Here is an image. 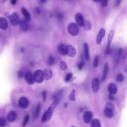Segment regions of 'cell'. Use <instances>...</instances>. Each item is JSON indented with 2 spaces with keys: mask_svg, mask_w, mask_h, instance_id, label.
<instances>
[{
  "mask_svg": "<svg viewBox=\"0 0 127 127\" xmlns=\"http://www.w3.org/2000/svg\"><path fill=\"white\" fill-rule=\"evenodd\" d=\"M108 97H109V99L110 100H113L114 99V96L111 95V94H109V96H108Z\"/></svg>",
  "mask_w": 127,
  "mask_h": 127,
  "instance_id": "cell-45",
  "label": "cell"
},
{
  "mask_svg": "<svg viewBox=\"0 0 127 127\" xmlns=\"http://www.w3.org/2000/svg\"><path fill=\"white\" fill-rule=\"evenodd\" d=\"M121 1L122 0H116V2H115V6H118L121 2Z\"/></svg>",
  "mask_w": 127,
  "mask_h": 127,
  "instance_id": "cell-43",
  "label": "cell"
},
{
  "mask_svg": "<svg viewBox=\"0 0 127 127\" xmlns=\"http://www.w3.org/2000/svg\"><path fill=\"white\" fill-rule=\"evenodd\" d=\"M40 110H41V105L40 104H38L35 108V109L34 110V114H33V119L34 120H36V119H37L40 115Z\"/></svg>",
  "mask_w": 127,
  "mask_h": 127,
  "instance_id": "cell-19",
  "label": "cell"
},
{
  "mask_svg": "<svg viewBox=\"0 0 127 127\" xmlns=\"http://www.w3.org/2000/svg\"><path fill=\"white\" fill-rule=\"evenodd\" d=\"M58 51L60 55L62 56L66 55L67 52V46L63 44L59 45L58 47Z\"/></svg>",
  "mask_w": 127,
  "mask_h": 127,
  "instance_id": "cell-18",
  "label": "cell"
},
{
  "mask_svg": "<svg viewBox=\"0 0 127 127\" xmlns=\"http://www.w3.org/2000/svg\"><path fill=\"white\" fill-rule=\"evenodd\" d=\"M29 116L28 115H27L25 116L24 119H23V121L22 122V126L23 127H24L27 124L28 121H29Z\"/></svg>",
  "mask_w": 127,
  "mask_h": 127,
  "instance_id": "cell-33",
  "label": "cell"
},
{
  "mask_svg": "<svg viewBox=\"0 0 127 127\" xmlns=\"http://www.w3.org/2000/svg\"><path fill=\"white\" fill-rule=\"evenodd\" d=\"M85 65V62L84 61H82L80 63H79V64L78 65V68L79 70H82L83 69V68L84 67Z\"/></svg>",
  "mask_w": 127,
  "mask_h": 127,
  "instance_id": "cell-38",
  "label": "cell"
},
{
  "mask_svg": "<svg viewBox=\"0 0 127 127\" xmlns=\"http://www.w3.org/2000/svg\"><path fill=\"white\" fill-rule=\"evenodd\" d=\"M7 124L6 119L3 117H0V127H5Z\"/></svg>",
  "mask_w": 127,
  "mask_h": 127,
  "instance_id": "cell-31",
  "label": "cell"
},
{
  "mask_svg": "<svg viewBox=\"0 0 127 127\" xmlns=\"http://www.w3.org/2000/svg\"><path fill=\"white\" fill-rule=\"evenodd\" d=\"M91 85L93 91L95 93L97 92L98 91L99 86V82L98 79L96 78L92 79L91 82Z\"/></svg>",
  "mask_w": 127,
  "mask_h": 127,
  "instance_id": "cell-11",
  "label": "cell"
},
{
  "mask_svg": "<svg viewBox=\"0 0 127 127\" xmlns=\"http://www.w3.org/2000/svg\"><path fill=\"white\" fill-rule=\"evenodd\" d=\"M107 89L110 94L114 95L116 93L117 91V87L116 85L113 83H110L107 86Z\"/></svg>",
  "mask_w": 127,
  "mask_h": 127,
  "instance_id": "cell-13",
  "label": "cell"
},
{
  "mask_svg": "<svg viewBox=\"0 0 127 127\" xmlns=\"http://www.w3.org/2000/svg\"><path fill=\"white\" fill-rule=\"evenodd\" d=\"M98 63H99V57L98 56H96L94 58V61H93V66L95 68H97L98 67Z\"/></svg>",
  "mask_w": 127,
  "mask_h": 127,
  "instance_id": "cell-34",
  "label": "cell"
},
{
  "mask_svg": "<svg viewBox=\"0 0 127 127\" xmlns=\"http://www.w3.org/2000/svg\"><path fill=\"white\" fill-rule=\"evenodd\" d=\"M108 71H109V66L107 63H106L105 64V65L104 67V69H103V75H102V81H104L107 76L108 73Z\"/></svg>",
  "mask_w": 127,
  "mask_h": 127,
  "instance_id": "cell-22",
  "label": "cell"
},
{
  "mask_svg": "<svg viewBox=\"0 0 127 127\" xmlns=\"http://www.w3.org/2000/svg\"><path fill=\"white\" fill-rule=\"evenodd\" d=\"M105 30L104 28H101L99 30L98 34L96 37V43L98 45H100L102 41L103 37L105 35Z\"/></svg>",
  "mask_w": 127,
  "mask_h": 127,
  "instance_id": "cell-10",
  "label": "cell"
},
{
  "mask_svg": "<svg viewBox=\"0 0 127 127\" xmlns=\"http://www.w3.org/2000/svg\"><path fill=\"white\" fill-rule=\"evenodd\" d=\"M28 22V21H26L25 19L20 21V26L21 27V29L23 31H27L29 29V24Z\"/></svg>",
  "mask_w": 127,
  "mask_h": 127,
  "instance_id": "cell-17",
  "label": "cell"
},
{
  "mask_svg": "<svg viewBox=\"0 0 127 127\" xmlns=\"http://www.w3.org/2000/svg\"><path fill=\"white\" fill-rule=\"evenodd\" d=\"M105 109H108V110H110L113 111H114V109H115V106L114 105L111 103V102H107L106 104L105 107Z\"/></svg>",
  "mask_w": 127,
  "mask_h": 127,
  "instance_id": "cell-28",
  "label": "cell"
},
{
  "mask_svg": "<svg viewBox=\"0 0 127 127\" xmlns=\"http://www.w3.org/2000/svg\"><path fill=\"white\" fill-rule=\"evenodd\" d=\"M92 1L95 3H98L100 2V0H92Z\"/></svg>",
  "mask_w": 127,
  "mask_h": 127,
  "instance_id": "cell-47",
  "label": "cell"
},
{
  "mask_svg": "<svg viewBox=\"0 0 127 127\" xmlns=\"http://www.w3.org/2000/svg\"><path fill=\"white\" fill-rule=\"evenodd\" d=\"M21 12L22 13L23 15V16L25 17V20L27 21H29L31 20V17L29 13L28 12V11L24 8H21Z\"/></svg>",
  "mask_w": 127,
  "mask_h": 127,
  "instance_id": "cell-20",
  "label": "cell"
},
{
  "mask_svg": "<svg viewBox=\"0 0 127 127\" xmlns=\"http://www.w3.org/2000/svg\"><path fill=\"white\" fill-rule=\"evenodd\" d=\"M8 26V22L7 20L4 18L0 17V28L2 30H6Z\"/></svg>",
  "mask_w": 127,
  "mask_h": 127,
  "instance_id": "cell-16",
  "label": "cell"
},
{
  "mask_svg": "<svg viewBox=\"0 0 127 127\" xmlns=\"http://www.w3.org/2000/svg\"><path fill=\"white\" fill-rule=\"evenodd\" d=\"M33 77L35 82L38 84L43 83L45 80L43 72L40 70H37L34 72Z\"/></svg>",
  "mask_w": 127,
  "mask_h": 127,
  "instance_id": "cell-3",
  "label": "cell"
},
{
  "mask_svg": "<svg viewBox=\"0 0 127 127\" xmlns=\"http://www.w3.org/2000/svg\"><path fill=\"white\" fill-rule=\"evenodd\" d=\"M10 21L11 24L13 26H16L20 24V20L19 19V16L16 13L13 14L10 17Z\"/></svg>",
  "mask_w": 127,
  "mask_h": 127,
  "instance_id": "cell-7",
  "label": "cell"
},
{
  "mask_svg": "<svg viewBox=\"0 0 127 127\" xmlns=\"http://www.w3.org/2000/svg\"><path fill=\"white\" fill-rule=\"evenodd\" d=\"M104 115H105V116H106L108 118H112L113 117L114 111H113L105 109L104 111Z\"/></svg>",
  "mask_w": 127,
  "mask_h": 127,
  "instance_id": "cell-27",
  "label": "cell"
},
{
  "mask_svg": "<svg viewBox=\"0 0 127 127\" xmlns=\"http://www.w3.org/2000/svg\"><path fill=\"white\" fill-rule=\"evenodd\" d=\"M6 1V0H1V1L3 2V3H4V2H5V1Z\"/></svg>",
  "mask_w": 127,
  "mask_h": 127,
  "instance_id": "cell-49",
  "label": "cell"
},
{
  "mask_svg": "<svg viewBox=\"0 0 127 127\" xmlns=\"http://www.w3.org/2000/svg\"><path fill=\"white\" fill-rule=\"evenodd\" d=\"M116 80H117V81L119 83L122 82L124 80V77L123 75L122 74H119L117 76Z\"/></svg>",
  "mask_w": 127,
  "mask_h": 127,
  "instance_id": "cell-32",
  "label": "cell"
},
{
  "mask_svg": "<svg viewBox=\"0 0 127 127\" xmlns=\"http://www.w3.org/2000/svg\"><path fill=\"white\" fill-rule=\"evenodd\" d=\"M29 101L28 99L24 96L21 97L19 101V106L22 109H26L29 106Z\"/></svg>",
  "mask_w": 127,
  "mask_h": 127,
  "instance_id": "cell-5",
  "label": "cell"
},
{
  "mask_svg": "<svg viewBox=\"0 0 127 127\" xmlns=\"http://www.w3.org/2000/svg\"><path fill=\"white\" fill-rule=\"evenodd\" d=\"M92 118V113L90 111H86L84 115V122L88 124L89 123Z\"/></svg>",
  "mask_w": 127,
  "mask_h": 127,
  "instance_id": "cell-14",
  "label": "cell"
},
{
  "mask_svg": "<svg viewBox=\"0 0 127 127\" xmlns=\"http://www.w3.org/2000/svg\"><path fill=\"white\" fill-rule=\"evenodd\" d=\"M99 2L103 7H106L108 5V0H100Z\"/></svg>",
  "mask_w": 127,
  "mask_h": 127,
  "instance_id": "cell-37",
  "label": "cell"
},
{
  "mask_svg": "<svg viewBox=\"0 0 127 127\" xmlns=\"http://www.w3.org/2000/svg\"><path fill=\"white\" fill-rule=\"evenodd\" d=\"M25 73L24 72H23V71L22 70H20L18 73V76L19 77V78H21V79H22L23 78V77H24V76H25Z\"/></svg>",
  "mask_w": 127,
  "mask_h": 127,
  "instance_id": "cell-36",
  "label": "cell"
},
{
  "mask_svg": "<svg viewBox=\"0 0 127 127\" xmlns=\"http://www.w3.org/2000/svg\"><path fill=\"white\" fill-rule=\"evenodd\" d=\"M70 127H76L75 126H71Z\"/></svg>",
  "mask_w": 127,
  "mask_h": 127,
  "instance_id": "cell-50",
  "label": "cell"
},
{
  "mask_svg": "<svg viewBox=\"0 0 127 127\" xmlns=\"http://www.w3.org/2000/svg\"><path fill=\"white\" fill-rule=\"evenodd\" d=\"M24 79L26 82L30 85H33L35 82L33 75H32V73L30 72H28L25 74Z\"/></svg>",
  "mask_w": 127,
  "mask_h": 127,
  "instance_id": "cell-9",
  "label": "cell"
},
{
  "mask_svg": "<svg viewBox=\"0 0 127 127\" xmlns=\"http://www.w3.org/2000/svg\"><path fill=\"white\" fill-rule=\"evenodd\" d=\"M42 97H43V101L44 102L46 100V96H47V92L45 90H43L42 91Z\"/></svg>",
  "mask_w": 127,
  "mask_h": 127,
  "instance_id": "cell-40",
  "label": "cell"
},
{
  "mask_svg": "<svg viewBox=\"0 0 127 127\" xmlns=\"http://www.w3.org/2000/svg\"><path fill=\"white\" fill-rule=\"evenodd\" d=\"M69 99L72 101H76V90L75 89H73L69 96Z\"/></svg>",
  "mask_w": 127,
  "mask_h": 127,
  "instance_id": "cell-29",
  "label": "cell"
},
{
  "mask_svg": "<svg viewBox=\"0 0 127 127\" xmlns=\"http://www.w3.org/2000/svg\"><path fill=\"white\" fill-rule=\"evenodd\" d=\"M75 20L76 21V24L80 26V27H83L84 22H85V20H84V17L83 16V15L81 13H77L76 16H75Z\"/></svg>",
  "mask_w": 127,
  "mask_h": 127,
  "instance_id": "cell-8",
  "label": "cell"
},
{
  "mask_svg": "<svg viewBox=\"0 0 127 127\" xmlns=\"http://www.w3.org/2000/svg\"><path fill=\"white\" fill-rule=\"evenodd\" d=\"M115 34V31L114 30H111L108 35V39H107V45L106 47V50L105 51V53L106 55H109L111 52V49L110 48V45L111 44V42L112 41L113 38L114 37Z\"/></svg>",
  "mask_w": 127,
  "mask_h": 127,
  "instance_id": "cell-4",
  "label": "cell"
},
{
  "mask_svg": "<svg viewBox=\"0 0 127 127\" xmlns=\"http://www.w3.org/2000/svg\"><path fill=\"white\" fill-rule=\"evenodd\" d=\"M68 31L69 33L73 36H77L79 33L78 25L75 23H70L68 26Z\"/></svg>",
  "mask_w": 127,
  "mask_h": 127,
  "instance_id": "cell-2",
  "label": "cell"
},
{
  "mask_svg": "<svg viewBox=\"0 0 127 127\" xmlns=\"http://www.w3.org/2000/svg\"><path fill=\"white\" fill-rule=\"evenodd\" d=\"M17 118V114L15 111H11L7 115V120L10 122H13Z\"/></svg>",
  "mask_w": 127,
  "mask_h": 127,
  "instance_id": "cell-12",
  "label": "cell"
},
{
  "mask_svg": "<svg viewBox=\"0 0 127 127\" xmlns=\"http://www.w3.org/2000/svg\"><path fill=\"white\" fill-rule=\"evenodd\" d=\"M35 11H36V13L37 14H41V10L40 8H37L35 10Z\"/></svg>",
  "mask_w": 127,
  "mask_h": 127,
  "instance_id": "cell-44",
  "label": "cell"
},
{
  "mask_svg": "<svg viewBox=\"0 0 127 127\" xmlns=\"http://www.w3.org/2000/svg\"><path fill=\"white\" fill-rule=\"evenodd\" d=\"M60 69L64 71H67L68 69L67 64H66V62H65L64 61H61L60 63Z\"/></svg>",
  "mask_w": 127,
  "mask_h": 127,
  "instance_id": "cell-26",
  "label": "cell"
},
{
  "mask_svg": "<svg viewBox=\"0 0 127 127\" xmlns=\"http://www.w3.org/2000/svg\"><path fill=\"white\" fill-rule=\"evenodd\" d=\"M77 54L76 49L72 45L67 46V52L66 55L70 57H74Z\"/></svg>",
  "mask_w": 127,
  "mask_h": 127,
  "instance_id": "cell-6",
  "label": "cell"
},
{
  "mask_svg": "<svg viewBox=\"0 0 127 127\" xmlns=\"http://www.w3.org/2000/svg\"><path fill=\"white\" fill-rule=\"evenodd\" d=\"M63 89H60L57 91V92H56L53 96V99H54V101L57 100H60L61 96L63 94Z\"/></svg>",
  "mask_w": 127,
  "mask_h": 127,
  "instance_id": "cell-23",
  "label": "cell"
},
{
  "mask_svg": "<svg viewBox=\"0 0 127 127\" xmlns=\"http://www.w3.org/2000/svg\"><path fill=\"white\" fill-rule=\"evenodd\" d=\"M56 17L59 20H61L63 19V14L60 13H58L56 14Z\"/></svg>",
  "mask_w": 127,
  "mask_h": 127,
  "instance_id": "cell-39",
  "label": "cell"
},
{
  "mask_svg": "<svg viewBox=\"0 0 127 127\" xmlns=\"http://www.w3.org/2000/svg\"><path fill=\"white\" fill-rule=\"evenodd\" d=\"M72 77H73V74H72V73H69V74H68L66 75V77H65V81L66 82H67V83L69 82L72 79Z\"/></svg>",
  "mask_w": 127,
  "mask_h": 127,
  "instance_id": "cell-35",
  "label": "cell"
},
{
  "mask_svg": "<svg viewBox=\"0 0 127 127\" xmlns=\"http://www.w3.org/2000/svg\"><path fill=\"white\" fill-rule=\"evenodd\" d=\"M83 27H84V28L85 30L88 31V30H91V29L92 28V25L90 21H85V22H84Z\"/></svg>",
  "mask_w": 127,
  "mask_h": 127,
  "instance_id": "cell-24",
  "label": "cell"
},
{
  "mask_svg": "<svg viewBox=\"0 0 127 127\" xmlns=\"http://www.w3.org/2000/svg\"><path fill=\"white\" fill-rule=\"evenodd\" d=\"M43 73L45 77V79L48 81L51 79L53 77V73L52 70L49 68H45L43 70Z\"/></svg>",
  "mask_w": 127,
  "mask_h": 127,
  "instance_id": "cell-15",
  "label": "cell"
},
{
  "mask_svg": "<svg viewBox=\"0 0 127 127\" xmlns=\"http://www.w3.org/2000/svg\"><path fill=\"white\" fill-rule=\"evenodd\" d=\"M60 100H54L53 102V103L50 105V106L49 107L47 110L45 112V113H44L42 116V118L41 119V121L42 123H46L50 120L53 115L54 110L55 109V107L58 105L59 103L60 102Z\"/></svg>",
  "mask_w": 127,
  "mask_h": 127,
  "instance_id": "cell-1",
  "label": "cell"
},
{
  "mask_svg": "<svg viewBox=\"0 0 127 127\" xmlns=\"http://www.w3.org/2000/svg\"><path fill=\"white\" fill-rule=\"evenodd\" d=\"M123 50L122 48H120L119 49V51H118V56L119 57H121L122 54H123Z\"/></svg>",
  "mask_w": 127,
  "mask_h": 127,
  "instance_id": "cell-41",
  "label": "cell"
},
{
  "mask_svg": "<svg viewBox=\"0 0 127 127\" xmlns=\"http://www.w3.org/2000/svg\"><path fill=\"white\" fill-rule=\"evenodd\" d=\"M91 127H101V124L100 121L96 119H93L91 122Z\"/></svg>",
  "mask_w": 127,
  "mask_h": 127,
  "instance_id": "cell-25",
  "label": "cell"
},
{
  "mask_svg": "<svg viewBox=\"0 0 127 127\" xmlns=\"http://www.w3.org/2000/svg\"><path fill=\"white\" fill-rule=\"evenodd\" d=\"M21 52H24V49H23V48H21Z\"/></svg>",
  "mask_w": 127,
  "mask_h": 127,
  "instance_id": "cell-48",
  "label": "cell"
},
{
  "mask_svg": "<svg viewBox=\"0 0 127 127\" xmlns=\"http://www.w3.org/2000/svg\"><path fill=\"white\" fill-rule=\"evenodd\" d=\"M55 63V59L54 58V57L52 55L50 56L49 57H48V64L50 66H52Z\"/></svg>",
  "mask_w": 127,
  "mask_h": 127,
  "instance_id": "cell-30",
  "label": "cell"
},
{
  "mask_svg": "<svg viewBox=\"0 0 127 127\" xmlns=\"http://www.w3.org/2000/svg\"><path fill=\"white\" fill-rule=\"evenodd\" d=\"M39 1L41 3H45L47 0H39Z\"/></svg>",
  "mask_w": 127,
  "mask_h": 127,
  "instance_id": "cell-46",
  "label": "cell"
},
{
  "mask_svg": "<svg viewBox=\"0 0 127 127\" xmlns=\"http://www.w3.org/2000/svg\"><path fill=\"white\" fill-rule=\"evenodd\" d=\"M85 50V57L86 61L89 60V47L86 43H85L84 44Z\"/></svg>",
  "mask_w": 127,
  "mask_h": 127,
  "instance_id": "cell-21",
  "label": "cell"
},
{
  "mask_svg": "<svg viewBox=\"0 0 127 127\" xmlns=\"http://www.w3.org/2000/svg\"><path fill=\"white\" fill-rule=\"evenodd\" d=\"M65 1H67V0H65Z\"/></svg>",
  "mask_w": 127,
  "mask_h": 127,
  "instance_id": "cell-51",
  "label": "cell"
},
{
  "mask_svg": "<svg viewBox=\"0 0 127 127\" xmlns=\"http://www.w3.org/2000/svg\"><path fill=\"white\" fill-rule=\"evenodd\" d=\"M18 0H10V3L12 5H15L17 3Z\"/></svg>",
  "mask_w": 127,
  "mask_h": 127,
  "instance_id": "cell-42",
  "label": "cell"
}]
</instances>
